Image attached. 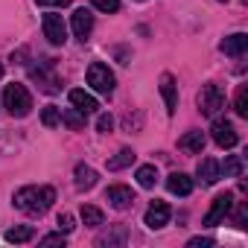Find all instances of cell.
I'll list each match as a JSON object with an SVG mask.
<instances>
[{
    "label": "cell",
    "instance_id": "1",
    "mask_svg": "<svg viewBox=\"0 0 248 248\" xmlns=\"http://www.w3.org/2000/svg\"><path fill=\"white\" fill-rule=\"evenodd\" d=\"M53 202H56V190L47 187V184H41V187H38V184L21 187V190L12 196V204H15L21 213H27V216H41V213H47Z\"/></svg>",
    "mask_w": 248,
    "mask_h": 248
},
{
    "label": "cell",
    "instance_id": "2",
    "mask_svg": "<svg viewBox=\"0 0 248 248\" xmlns=\"http://www.w3.org/2000/svg\"><path fill=\"white\" fill-rule=\"evenodd\" d=\"M3 108L12 117H27L32 111V93L27 91V85H21V82L6 85V91H3Z\"/></svg>",
    "mask_w": 248,
    "mask_h": 248
},
{
    "label": "cell",
    "instance_id": "3",
    "mask_svg": "<svg viewBox=\"0 0 248 248\" xmlns=\"http://www.w3.org/2000/svg\"><path fill=\"white\" fill-rule=\"evenodd\" d=\"M199 111L204 114V117H216L222 108H225V91L219 88V85H213V82H207V85H202V91H199Z\"/></svg>",
    "mask_w": 248,
    "mask_h": 248
},
{
    "label": "cell",
    "instance_id": "4",
    "mask_svg": "<svg viewBox=\"0 0 248 248\" xmlns=\"http://www.w3.org/2000/svg\"><path fill=\"white\" fill-rule=\"evenodd\" d=\"M231 207H233V193H219L213 202H210V210L204 213V228H216V225H222L225 222V216L231 213Z\"/></svg>",
    "mask_w": 248,
    "mask_h": 248
},
{
    "label": "cell",
    "instance_id": "5",
    "mask_svg": "<svg viewBox=\"0 0 248 248\" xmlns=\"http://www.w3.org/2000/svg\"><path fill=\"white\" fill-rule=\"evenodd\" d=\"M88 85H91L96 93H111V91H114V73L108 70V64L93 62V64L88 67Z\"/></svg>",
    "mask_w": 248,
    "mask_h": 248
},
{
    "label": "cell",
    "instance_id": "6",
    "mask_svg": "<svg viewBox=\"0 0 248 248\" xmlns=\"http://www.w3.org/2000/svg\"><path fill=\"white\" fill-rule=\"evenodd\" d=\"M210 135H213V143L222 146V149H233L239 143V135L233 129V123H228V120H213Z\"/></svg>",
    "mask_w": 248,
    "mask_h": 248
},
{
    "label": "cell",
    "instance_id": "7",
    "mask_svg": "<svg viewBox=\"0 0 248 248\" xmlns=\"http://www.w3.org/2000/svg\"><path fill=\"white\" fill-rule=\"evenodd\" d=\"M44 38L50 41V44H56V47H62L64 41H67V24L62 21V15H44Z\"/></svg>",
    "mask_w": 248,
    "mask_h": 248
},
{
    "label": "cell",
    "instance_id": "8",
    "mask_svg": "<svg viewBox=\"0 0 248 248\" xmlns=\"http://www.w3.org/2000/svg\"><path fill=\"white\" fill-rule=\"evenodd\" d=\"M105 202H108L114 210H126V207L135 204V190L126 187V184H111V187L105 190Z\"/></svg>",
    "mask_w": 248,
    "mask_h": 248
},
{
    "label": "cell",
    "instance_id": "9",
    "mask_svg": "<svg viewBox=\"0 0 248 248\" xmlns=\"http://www.w3.org/2000/svg\"><path fill=\"white\" fill-rule=\"evenodd\" d=\"M170 216H172V210H170L167 202H152L149 210H146V216H143V222H146V228L158 231V228H164L170 222Z\"/></svg>",
    "mask_w": 248,
    "mask_h": 248
},
{
    "label": "cell",
    "instance_id": "10",
    "mask_svg": "<svg viewBox=\"0 0 248 248\" xmlns=\"http://www.w3.org/2000/svg\"><path fill=\"white\" fill-rule=\"evenodd\" d=\"M70 105H73L76 111H82L85 117H88V114H96V108H99L96 96L88 93V91H82V88H73V91H70Z\"/></svg>",
    "mask_w": 248,
    "mask_h": 248
},
{
    "label": "cell",
    "instance_id": "11",
    "mask_svg": "<svg viewBox=\"0 0 248 248\" xmlns=\"http://www.w3.org/2000/svg\"><path fill=\"white\" fill-rule=\"evenodd\" d=\"M161 96L167 102V114H175V108H178V85H175L172 73L161 76Z\"/></svg>",
    "mask_w": 248,
    "mask_h": 248
},
{
    "label": "cell",
    "instance_id": "12",
    "mask_svg": "<svg viewBox=\"0 0 248 248\" xmlns=\"http://www.w3.org/2000/svg\"><path fill=\"white\" fill-rule=\"evenodd\" d=\"M91 30H93V15H91L88 9H76V12H73V35H76L79 41H88Z\"/></svg>",
    "mask_w": 248,
    "mask_h": 248
},
{
    "label": "cell",
    "instance_id": "13",
    "mask_svg": "<svg viewBox=\"0 0 248 248\" xmlns=\"http://www.w3.org/2000/svg\"><path fill=\"white\" fill-rule=\"evenodd\" d=\"M96 170L93 167H88V164H76V170H73V184H76V190H93L96 187Z\"/></svg>",
    "mask_w": 248,
    "mask_h": 248
},
{
    "label": "cell",
    "instance_id": "14",
    "mask_svg": "<svg viewBox=\"0 0 248 248\" xmlns=\"http://www.w3.org/2000/svg\"><path fill=\"white\" fill-rule=\"evenodd\" d=\"M219 50H222L225 56H242V53L248 50V35H245V32H233V35H228V38L219 44Z\"/></svg>",
    "mask_w": 248,
    "mask_h": 248
},
{
    "label": "cell",
    "instance_id": "15",
    "mask_svg": "<svg viewBox=\"0 0 248 248\" xmlns=\"http://www.w3.org/2000/svg\"><path fill=\"white\" fill-rule=\"evenodd\" d=\"M178 149L187 152V155H202V149H204V132H199V129L187 132V135L178 140Z\"/></svg>",
    "mask_w": 248,
    "mask_h": 248
},
{
    "label": "cell",
    "instance_id": "16",
    "mask_svg": "<svg viewBox=\"0 0 248 248\" xmlns=\"http://www.w3.org/2000/svg\"><path fill=\"white\" fill-rule=\"evenodd\" d=\"M196 175H199L202 184H216V181L222 178V172H219V161H213V158H202Z\"/></svg>",
    "mask_w": 248,
    "mask_h": 248
},
{
    "label": "cell",
    "instance_id": "17",
    "mask_svg": "<svg viewBox=\"0 0 248 248\" xmlns=\"http://www.w3.org/2000/svg\"><path fill=\"white\" fill-rule=\"evenodd\" d=\"M167 190H170L172 196H190V193H193V178H190L187 172H172V175L167 178Z\"/></svg>",
    "mask_w": 248,
    "mask_h": 248
},
{
    "label": "cell",
    "instance_id": "18",
    "mask_svg": "<svg viewBox=\"0 0 248 248\" xmlns=\"http://www.w3.org/2000/svg\"><path fill=\"white\" fill-rule=\"evenodd\" d=\"M138 184L143 187V190H152L155 184H158V167L155 164H143V167H138Z\"/></svg>",
    "mask_w": 248,
    "mask_h": 248
},
{
    "label": "cell",
    "instance_id": "19",
    "mask_svg": "<svg viewBox=\"0 0 248 248\" xmlns=\"http://www.w3.org/2000/svg\"><path fill=\"white\" fill-rule=\"evenodd\" d=\"M132 164H135V152H132V149H120V152L108 161V170L117 172V170H126V167H132Z\"/></svg>",
    "mask_w": 248,
    "mask_h": 248
},
{
    "label": "cell",
    "instance_id": "20",
    "mask_svg": "<svg viewBox=\"0 0 248 248\" xmlns=\"http://www.w3.org/2000/svg\"><path fill=\"white\" fill-rule=\"evenodd\" d=\"M219 172H225V178H239L242 175V158L239 155H228L225 164H219Z\"/></svg>",
    "mask_w": 248,
    "mask_h": 248
},
{
    "label": "cell",
    "instance_id": "21",
    "mask_svg": "<svg viewBox=\"0 0 248 248\" xmlns=\"http://www.w3.org/2000/svg\"><path fill=\"white\" fill-rule=\"evenodd\" d=\"M32 236H35V231H32L30 225H18V228H9V231H6V242H18V245L30 242Z\"/></svg>",
    "mask_w": 248,
    "mask_h": 248
},
{
    "label": "cell",
    "instance_id": "22",
    "mask_svg": "<svg viewBox=\"0 0 248 248\" xmlns=\"http://www.w3.org/2000/svg\"><path fill=\"white\" fill-rule=\"evenodd\" d=\"M82 222H85L88 228H99V225L105 222V216H102V210H99V207L85 204V207H82Z\"/></svg>",
    "mask_w": 248,
    "mask_h": 248
},
{
    "label": "cell",
    "instance_id": "23",
    "mask_svg": "<svg viewBox=\"0 0 248 248\" xmlns=\"http://www.w3.org/2000/svg\"><path fill=\"white\" fill-rule=\"evenodd\" d=\"M62 120L67 123L73 132L85 129V114H82V111H76V108H64V111H62Z\"/></svg>",
    "mask_w": 248,
    "mask_h": 248
},
{
    "label": "cell",
    "instance_id": "24",
    "mask_svg": "<svg viewBox=\"0 0 248 248\" xmlns=\"http://www.w3.org/2000/svg\"><path fill=\"white\" fill-rule=\"evenodd\" d=\"M233 111L239 117H248V85H239L236 88V96H233Z\"/></svg>",
    "mask_w": 248,
    "mask_h": 248
},
{
    "label": "cell",
    "instance_id": "25",
    "mask_svg": "<svg viewBox=\"0 0 248 248\" xmlns=\"http://www.w3.org/2000/svg\"><path fill=\"white\" fill-rule=\"evenodd\" d=\"M126 228H117V231H111V233H105V236H99L96 239V245H126Z\"/></svg>",
    "mask_w": 248,
    "mask_h": 248
},
{
    "label": "cell",
    "instance_id": "26",
    "mask_svg": "<svg viewBox=\"0 0 248 248\" xmlns=\"http://www.w3.org/2000/svg\"><path fill=\"white\" fill-rule=\"evenodd\" d=\"M41 123H44L47 129H56L59 123H62V111H59L56 105H47V108L41 111Z\"/></svg>",
    "mask_w": 248,
    "mask_h": 248
},
{
    "label": "cell",
    "instance_id": "27",
    "mask_svg": "<svg viewBox=\"0 0 248 248\" xmlns=\"http://www.w3.org/2000/svg\"><path fill=\"white\" fill-rule=\"evenodd\" d=\"M91 6L99 12H117L120 9V0H91Z\"/></svg>",
    "mask_w": 248,
    "mask_h": 248
},
{
    "label": "cell",
    "instance_id": "28",
    "mask_svg": "<svg viewBox=\"0 0 248 248\" xmlns=\"http://www.w3.org/2000/svg\"><path fill=\"white\" fill-rule=\"evenodd\" d=\"M96 129H99L102 135H108V132L114 129V117H111V114H99V117H96Z\"/></svg>",
    "mask_w": 248,
    "mask_h": 248
},
{
    "label": "cell",
    "instance_id": "29",
    "mask_svg": "<svg viewBox=\"0 0 248 248\" xmlns=\"http://www.w3.org/2000/svg\"><path fill=\"white\" fill-rule=\"evenodd\" d=\"M73 228H76V225H73V216H70V213H59V231H62V233H70Z\"/></svg>",
    "mask_w": 248,
    "mask_h": 248
},
{
    "label": "cell",
    "instance_id": "30",
    "mask_svg": "<svg viewBox=\"0 0 248 248\" xmlns=\"http://www.w3.org/2000/svg\"><path fill=\"white\" fill-rule=\"evenodd\" d=\"M41 245H64V233L59 231V233H47V236H41Z\"/></svg>",
    "mask_w": 248,
    "mask_h": 248
},
{
    "label": "cell",
    "instance_id": "31",
    "mask_svg": "<svg viewBox=\"0 0 248 248\" xmlns=\"http://www.w3.org/2000/svg\"><path fill=\"white\" fill-rule=\"evenodd\" d=\"M245 216H248V207H245V204H239V207H236V213H233V225H236V228H245Z\"/></svg>",
    "mask_w": 248,
    "mask_h": 248
},
{
    "label": "cell",
    "instance_id": "32",
    "mask_svg": "<svg viewBox=\"0 0 248 248\" xmlns=\"http://www.w3.org/2000/svg\"><path fill=\"white\" fill-rule=\"evenodd\" d=\"M187 245H190V248H207V245H213V239H210V236H193Z\"/></svg>",
    "mask_w": 248,
    "mask_h": 248
},
{
    "label": "cell",
    "instance_id": "33",
    "mask_svg": "<svg viewBox=\"0 0 248 248\" xmlns=\"http://www.w3.org/2000/svg\"><path fill=\"white\" fill-rule=\"evenodd\" d=\"M38 6H70V0H38Z\"/></svg>",
    "mask_w": 248,
    "mask_h": 248
},
{
    "label": "cell",
    "instance_id": "34",
    "mask_svg": "<svg viewBox=\"0 0 248 248\" xmlns=\"http://www.w3.org/2000/svg\"><path fill=\"white\" fill-rule=\"evenodd\" d=\"M0 79H3V64H0Z\"/></svg>",
    "mask_w": 248,
    "mask_h": 248
}]
</instances>
